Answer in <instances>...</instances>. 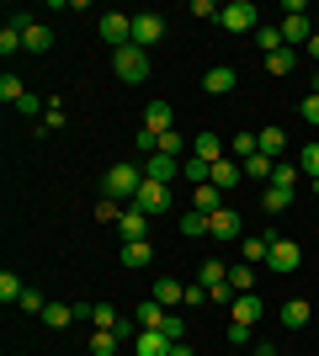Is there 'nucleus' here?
<instances>
[{"label":"nucleus","instance_id":"f257e3e1","mask_svg":"<svg viewBox=\"0 0 319 356\" xmlns=\"http://www.w3.org/2000/svg\"><path fill=\"white\" fill-rule=\"evenodd\" d=\"M138 186H144V165L117 160L112 170H106V181H101V197H112V202H133Z\"/></svg>","mask_w":319,"mask_h":356},{"label":"nucleus","instance_id":"f03ea898","mask_svg":"<svg viewBox=\"0 0 319 356\" xmlns=\"http://www.w3.org/2000/svg\"><path fill=\"white\" fill-rule=\"evenodd\" d=\"M112 74H117L122 86H144V80H149V54H144L138 43L112 48Z\"/></svg>","mask_w":319,"mask_h":356},{"label":"nucleus","instance_id":"7ed1b4c3","mask_svg":"<svg viewBox=\"0 0 319 356\" xmlns=\"http://www.w3.org/2000/svg\"><path fill=\"white\" fill-rule=\"evenodd\" d=\"M218 27H224V32H256L261 27L256 0H229L224 11H218Z\"/></svg>","mask_w":319,"mask_h":356},{"label":"nucleus","instance_id":"20e7f679","mask_svg":"<svg viewBox=\"0 0 319 356\" xmlns=\"http://www.w3.org/2000/svg\"><path fill=\"white\" fill-rule=\"evenodd\" d=\"M304 266V245H298V239H277L272 250H266V271H282V277H288V271H298Z\"/></svg>","mask_w":319,"mask_h":356},{"label":"nucleus","instance_id":"39448f33","mask_svg":"<svg viewBox=\"0 0 319 356\" xmlns=\"http://www.w3.org/2000/svg\"><path fill=\"white\" fill-rule=\"evenodd\" d=\"M96 32H101V43L122 48V43H133V16L128 11H106L101 22H96Z\"/></svg>","mask_w":319,"mask_h":356},{"label":"nucleus","instance_id":"423d86ee","mask_svg":"<svg viewBox=\"0 0 319 356\" xmlns=\"http://www.w3.org/2000/svg\"><path fill=\"white\" fill-rule=\"evenodd\" d=\"M133 43L144 48V54H149L154 43H165V16L160 11H138L133 16Z\"/></svg>","mask_w":319,"mask_h":356},{"label":"nucleus","instance_id":"0eeeda50","mask_svg":"<svg viewBox=\"0 0 319 356\" xmlns=\"http://www.w3.org/2000/svg\"><path fill=\"white\" fill-rule=\"evenodd\" d=\"M138 213H149V218H160V213H170V186H160V181H144L133 197Z\"/></svg>","mask_w":319,"mask_h":356},{"label":"nucleus","instance_id":"6e6552de","mask_svg":"<svg viewBox=\"0 0 319 356\" xmlns=\"http://www.w3.org/2000/svg\"><path fill=\"white\" fill-rule=\"evenodd\" d=\"M208 234L218 239V245H229V239H245V223H240V213H234V208H218V213L208 218Z\"/></svg>","mask_w":319,"mask_h":356},{"label":"nucleus","instance_id":"1a4fd4ad","mask_svg":"<svg viewBox=\"0 0 319 356\" xmlns=\"http://www.w3.org/2000/svg\"><path fill=\"white\" fill-rule=\"evenodd\" d=\"M117 234H122V245H138V239L149 234V213H138L133 202L122 208V218H117Z\"/></svg>","mask_w":319,"mask_h":356},{"label":"nucleus","instance_id":"9d476101","mask_svg":"<svg viewBox=\"0 0 319 356\" xmlns=\"http://www.w3.org/2000/svg\"><path fill=\"white\" fill-rule=\"evenodd\" d=\"M144 181H160V186L181 181V160H170V154H149V160H144Z\"/></svg>","mask_w":319,"mask_h":356},{"label":"nucleus","instance_id":"9b49d317","mask_svg":"<svg viewBox=\"0 0 319 356\" xmlns=\"http://www.w3.org/2000/svg\"><path fill=\"white\" fill-rule=\"evenodd\" d=\"M234 86H240V74L229 70V64H218V70H208V74H202V90H208V96H229Z\"/></svg>","mask_w":319,"mask_h":356},{"label":"nucleus","instance_id":"f8f14e48","mask_svg":"<svg viewBox=\"0 0 319 356\" xmlns=\"http://www.w3.org/2000/svg\"><path fill=\"white\" fill-rule=\"evenodd\" d=\"M229 314H234V325H256L266 309H261V298H256V293H240L234 303H229Z\"/></svg>","mask_w":319,"mask_h":356},{"label":"nucleus","instance_id":"ddd939ff","mask_svg":"<svg viewBox=\"0 0 319 356\" xmlns=\"http://www.w3.org/2000/svg\"><path fill=\"white\" fill-rule=\"evenodd\" d=\"M250 38H256V48H261V54H266V59H272V54H282V48H288V43H282V27H277V22H261V27L250 32Z\"/></svg>","mask_w":319,"mask_h":356},{"label":"nucleus","instance_id":"4468645a","mask_svg":"<svg viewBox=\"0 0 319 356\" xmlns=\"http://www.w3.org/2000/svg\"><path fill=\"white\" fill-rule=\"evenodd\" d=\"M192 154H197V160H208V165H218V160H224V138L202 128V134L192 138Z\"/></svg>","mask_w":319,"mask_h":356},{"label":"nucleus","instance_id":"2eb2a0df","mask_svg":"<svg viewBox=\"0 0 319 356\" xmlns=\"http://www.w3.org/2000/svg\"><path fill=\"white\" fill-rule=\"evenodd\" d=\"M149 298H154V303H165V309H176V303H186V282H176V277H160Z\"/></svg>","mask_w":319,"mask_h":356},{"label":"nucleus","instance_id":"dca6fc26","mask_svg":"<svg viewBox=\"0 0 319 356\" xmlns=\"http://www.w3.org/2000/svg\"><path fill=\"white\" fill-rule=\"evenodd\" d=\"M277 27H282V43H288V48H298V43L314 38V32H309V16H282Z\"/></svg>","mask_w":319,"mask_h":356},{"label":"nucleus","instance_id":"f3484780","mask_svg":"<svg viewBox=\"0 0 319 356\" xmlns=\"http://www.w3.org/2000/svg\"><path fill=\"white\" fill-rule=\"evenodd\" d=\"M309 314H314V309H309V298H288L277 319H282V325H288V330H304V325H309Z\"/></svg>","mask_w":319,"mask_h":356},{"label":"nucleus","instance_id":"a211bd4d","mask_svg":"<svg viewBox=\"0 0 319 356\" xmlns=\"http://www.w3.org/2000/svg\"><path fill=\"white\" fill-rule=\"evenodd\" d=\"M272 245H277V234H250V239H240V255H245V261H250V266H261Z\"/></svg>","mask_w":319,"mask_h":356},{"label":"nucleus","instance_id":"6ab92c4d","mask_svg":"<svg viewBox=\"0 0 319 356\" xmlns=\"http://www.w3.org/2000/svg\"><path fill=\"white\" fill-rule=\"evenodd\" d=\"M176 341H165L160 330H138V356H170Z\"/></svg>","mask_w":319,"mask_h":356},{"label":"nucleus","instance_id":"aec40b11","mask_svg":"<svg viewBox=\"0 0 319 356\" xmlns=\"http://www.w3.org/2000/svg\"><path fill=\"white\" fill-rule=\"evenodd\" d=\"M170 118H176V112H170V102H149V112H144V128L160 138V134H170Z\"/></svg>","mask_w":319,"mask_h":356},{"label":"nucleus","instance_id":"412c9836","mask_svg":"<svg viewBox=\"0 0 319 356\" xmlns=\"http://www.w3.org/2000/svg\"><path fill=\"white\" fill-rule=\"evenodd\" d=\"M122 266H128V271H144V266H154L149 239H138V245H122Z\"/></svg>","mask_w":319,"mask_h":356},{"label":"nucleus","instance_id":"4be33fe9","mask_svg":"<svg viewBox=\"0 0 319 356\" xmlns=\"http://www.w3.org/2000/svg\"><path fill=\"white\" fill-rule=\"evenodd\" d=\"M256 144H261V154H266V160H277V154L288 149V134L272 122V128H261V134H256Z\"/></svg>","mask_w":319,"mask_h":356},{"label":"nucleus","instance_id":"5701e85b","mask_svg":"<svg viewBox=\"0 0 319 356\" xmlns=\"http://www.w3.org/2000/svg\"><path fill=\"white\" fill-rule=\"evenodd\" d=\"M192 208H197V213H208V218H213L218 208H224V197H218V186H213V181H208V186H192Z\"/></svg>","mask_w":319,"mask_h":356},{"label":"nucleus","instance_id":"b1692460","mask_svg":"<svg viewBox=\"0 0 319 356\" xmlns=\"http://www.w3.org/2000/svg\"><path fill=\"white\" fill-rule=\"evenodd\" d=\"M181 181H192V186H208V181H213V165L197 160V154H186V160H181Z\"/></svg>","mask_w":319,"mask_h":356},{"label":"nucleus","instance_id":"393cba45","mask_svg":"<svg viewBox=\"0 0 319 356\" xmlns=\"http://www.w3.org/2000/svg\"><path fill=\"white\" fill-rule=\"evenodd\" d=\"M43 325L48 330H69V325H75V303H48V309H43Z\"/></svg>","mask_w":319,"mask_h":356},{"label":"nucleus","instance_id":"a878e982","mask_svg":"<svg viewBox=\"0 0 319 356\" xmlns=\"http://www.w3.org/2000/svg\"><path fill=\"white\" fill-rule=\"evenodd\" d=\"M122 341H117V330H91V356H117Z\"/></svg>","mask_w":319,"mask_h":356},{"label":"nucleus","instance_id":"bb28decb","mask_svg":"<svg viewBox=\"0 0 319 356\" xmlns=\"http://www.w3.org/2000/svg\"><path fill=\"white\" fill-rule=\"evenodd\" d=\"M0 54H6V59H11V54H27V38H22V27H16V22H6V27H0Z\"/></svg>","mask_w":319,"mask_h":356},{"label":"nucleus","instance_id":"cd10ccee","mask_svg":"<svg viewBox=\"0 0 319 356\" xmlns=\"http://www.w3.org/2000/svg\"><path fill=\"white\" fill-rule=\"evenodd\" d=\"M160 325H165V303L144 298V303H138V330H160Z\"/></svg>","mask_w":319,"mask_h":356},{"label":"nucleus","instance_id":"c85d7f7f","mask_svg":"<svg viewBox=\"0 0 319 356\" xmlns=\"http://www.w3.org/2000/svg\"><path fill=\"white\" fill-rule=\"evenodd\" d=\"M229 287H234V293H256V266H250V261L229 266Z\"/></svg>","mask_w":319,"mask_h":356},{"label":"nucleus","instance_id":"c756f323","mask_svg":"<svg viewBox=\"0 0 319 356\" xmlns=\"http://www.w3.org/2000/svg\"><path fill=\"white\" fill-rule=\"evenodd\" d=\"M240 181H245L240 160H218V165H213V186H240Z\"/></svg>","mask_w":319,"mask_h":356},{"label":"nucleus","instance_id":"7c9ffc66","mask_svg":"<svg viewBox=\"0 0 319 356\" xmlns=\"http://www.w3.org/2000/svg\"><path fill=\"white\" fill-rule=\"evenodd\" d=\"M261 208H266V213H288L293 192H288V186H266V192H261Z\"/></svg>","mask_w":319,"mask_h":356},{"label":"nucleus","instance_id":"2f4dec72","mask_svg":"<svg viewBox=\"0 0 319 356\" xmlns=\"http://www.w3.org/2000/svg\"><path fill=\"white\" fill-rule=\"evenodd\" d=\"M240 170H245L250 181H272V176H277V160H266V154H250Z\"/></svg>","mask_w":319,"mask_h":356},{"label":"nucleus","instance_id":"473e14b6","mask_svg":"<svg viewBox=\"0 0 319 356\" xmlns=\"http://www.w3.org/2000/svg\"><path fill=\"white\" fill-rule=\"evenodd\" d=\"M22 38H27V54H48V43H54L43 22H27V27H22Z\"/></svg>","mask_w":319,"mask_h":356},{"label":"nucleus","instance_id":"72a5a7b5","mask_svg":"<svg viewBox=\"0 0 319 356\" xmlns=\"http://www.w3.org/2000/svg\"><path fill=\"white\" fill-rule=\"evenodd\" d=\"M0 102H11V106H22V102H27V86H22V80H16L11 70L0 74Z\"/></svg>","mask_w":319,"mask_h":356},{"label":"nucleus","instance_id":"f704fd0d","mask_svg":"<svg viewBox=\"0 0 319 356\" xmlns=\"http://www.w3.org/2000/svg\"><path fill=\"white\" fill-rule=\"evenodd\" d=\"M293 70H298V48H282L266 59V74H293Z\"/></svg>","mask_w":319,"mask_h":356},{"label":"nucleus","instance_id":"c9c22d12","mask_svg":"<svg viewBox=\"0 0 319 356\" xmlns=\"http://www.w3.org/2000/svg\"><path fill=\"white\" fill-rule=\"evenodd\" d=\"M160 154H170V160H186V154H192V144H181V134L170 128V134H160Z\"/></svg>","mask_w":319,"mask_h":356},{"label":"nucleus","instance_id":"e433bc0d","mask_svg":"<svg viewBox=\"0 0 319 356\" xmlns=\"http://www.w3.org/2000/svg\"><path fill=\"white\" fill-rule=\"evenodd\" d=\"M298 181H304V170H298V165H282V160H277L272 186H288V192H298Z\"/></svg>","mask_w":319,"mask_h":356},{"label":"nucleus","instance_id":"4c0bfd02","mask_svg":"<svg viewBox=\"0 0 319 356\" xmlns=\"http://www.w3.org/2000/svg\"><path fill=\"white\" fill-rule=\"evenodd\" d=\"M181 234H186V239L208 234V213H197V208H192V213H181Z\"/></svg>","mask_w":319,"mask_h":356},{"label":"nucleus","instance_id":"58836bf2","mask_svg":"<svg viewBox=\"0 0 319 356\" xmlns=\"http://www.w3.org/2000/svg\"><path fill=\"white\" fill-rule=\"evenodd\" d=\"M229 149H234V154H240V165L250 160V154H261V144H256V134H234L229 138Z\"/></svg>","mask_w":319,"mask_h":356},{"label":"nucleus","instance_id":"ea45409f","mask_svg":"<svg viewBox=\"0 0 319 356\" xmlns=\"http://www.w3.org/2000/svg\"><path fill=\"white\" fill-rule=\"evenodd\" d=\"M298 170H304L309 181H319V144H304V154H298Z\"/></svg>","mask_w":319,"mask_h":356},{"label":"nucleus","instance_id":"a19ab883","mask_svg":"<svg viewBox=\"0 0 319 356\" xmlns=\"http://www.w3.org/2000/svg\"><path fill=\"white\" fill-rule=\"evenodd\" d=\"M22 293H27V287L16 282V271H0V298H6V303H22Z\"/></svg>","mask_w":319,"mask_h":356},{"label":"nucleus","instance_id":"79ce46f5","mask_svg":"<svg viewBox=\"0 0 319 356\" xmlns=\"http://www.w3.org/2000/svg\"><path fill=\"white\" fill-rule=\"evenodd\" d=\"M160 335L181 346V341H186V319H181V314H165V325H160Z\"/></svg>","mask_w":319,"mask_h":356},{"label":"nucleus","instance_id":"37998d69","mask_svg":"<svg viewBox=\"0 0 319 356\" xmlns=\"http://www.w3.org/2000/svg\"><path fill=\"white\" fill-rule=\"evenodd\" d=\"M298 118H304L309 128H319V96H314V90H309L304 102H298Z\"/></svg>","mask_w":319,"mask_h":356},{"label":"nucleus","instance_id":"c03bdc74","mask_svg":"<svg viewBox=\"0 0 319 356\" xmlns=\"http://www.w3.org/2000/svg\"><path fill=\"white\" fill-rule=\"evenodd\" d=\"M96 218H101V223H117V218H122V208L112 202V197H101V202H96Z\"/></svg>","mask_w":319,"mask_h":356},{"label":"nucleus","instance_id":"a18cd8bd","mask_svg":"<svg viewBox=\"0 0 319 356\" xmlns=\"http://www.w3.org/2000/svg\"><path fill=\"white\" fill-rule=\"evenodd\" d=\"M218 11L224 6H213V0H192V16H202V22H218Z\"/></svg>","mask_w":319,"mask_h":356},{"label":"nucleus","instance_id":"49530a36","mask_svg":"<svg viewBox=\"0 0 319 356\" xmlns=\"http://www.w3.org/2000/svg\"><path fill=\"white\" fill-rule=\"evenodd\" d=\"M202 303H208V287H202V282H186V309H202Z\"/></svg>","mask_w":319,"mask_h":356},{"label":"nucleus","instance_id":"de8ad7c7","mask_svg":"<svg viewBox=\"0 0 319 356\" xmlns=\"http://www.w3.org/2000/svg\"><path fill=\"white\" fill-rule=\"evenodd\" d=\"M22 309H27V314H38V319H43V309H48V303H43V293H32V287H27V293H22Z\"/></svg>","mask_w":319,"mask_h":356},{"label":"nucleus","instance_id":"09e8293b","mask_svg":"<svg viewBox=\"0 0 319 356\" xmlns=\"http://www.w3.org/2000/svg\"><path fill=\"white\" fill-rule=\"evenodd\" d=\"M229 346H250V325H229Z\"/></svg>","mask_w":319,"mask_h":356},{"label":"nucleus","instance_id":"8fccbe9b","mask_svg":"<svg viewBox=\"0 0 319 356\" xmlns=\"http://www.w3.org/2000/svg\"><path fill=\"white\" fill-rule=\"evenodd\" d=\"M250 356H282V351H277L272 341H261V346H256V351H250Z\"/></svg>","mask_w":319,"mask_h":356},{"label":"nucleus","instance_id":"3c124183","mask_svg":"<svg viewBox=\"0 0 319 356\" xmlns=\"http://www.w3.org/2000/svg\"><path fill=\"white\" fill-rule=\"evenodd\" d=\"M309 59L319 64V32H314V38H309Z\"/></svg>","mask_w":319,"mask_h":356},{"label":"nucleus","instance_id":"603ef678","mask_svg":"<svg viewBox=\"0 0 319 356\" xmlns=\"http://www.w3.org/2000/svg\"><path fill=\"white\" fill-rule=\"evenodd\" d=\"M170 356H197V351H192V346H186V341H181V346H176V351H170Z\"/></svg>","mask_w":319,"mask_h":356},{"label":"nucleus","instance_id":"864d4df0","mask_svg":"<svg viewBox=\"0 0 319 356\" xmlns=\"http://www.w3.org/2000/svg\"><path fill=\"white\" fill-rule=\"evenodd\" d=\"M314 96H319V70H314Z\"/></svg>","mask_w":319,"mask_h":356},{"label":"nucleus","instance_id":"5fc2aeb1","mask_svg":"<svg viewBox=\"0 0 319 356\" xmlns=\"http://www.w3.org/2000/svg\"><path fill=\"white\" fill-rule=\"evenodd\" d=\"M309 186H314V197H319V181H309Z\"/></svg>","mask_w":319,"mask_h":356}]
</instances>
